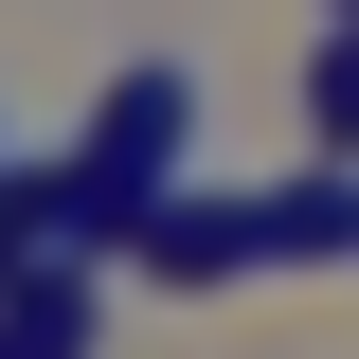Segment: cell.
<instances>
[{"mask_svg": "<svg viewBox=\"0 0 359 359\" xmlns=\"http://www.w3.org/2000/svg\"><path fill=\"white\" fill-rule=\"evenodd\" d=\"M252 216H269V269H306V252H359V162H306V180H269Z\"/></svg>", "mask_w": 359, "mask_h": 359, "instance_id": "obj_3", "label": "cell"}, {"mask_svg": "<svg viewBox=\"0 0 359 359\" xmlns=\"http://www.w3.org/2000/svg\"><path fill=\"white\" fill-rule=\"evenodd\" d=\"M341 18H359V0H341Z\"/></svg>", "mask_w": 359, "mask_h": 359, "instance_id": "obj_6", "label": "cell"}, {"mask_svg": "<svg viewBox=\"0 0 359 359\" xmlns=\"http://www.w3.org/2000/svg\"><path fill=\"white\" fill-rule=\"evenodd\" d=\"M126 269H162V287H233V269H269V216H252V198H162V216L126 233Z\"/></svg>", "mask_w": 359, "mask_h": 359, "instance_id": "obj_2", "label": "cell"}, {"mask_svg": "<svg viewBox=\"0 0 359 359\" xmlns=\"http://www.w3.org/2000/svg\"><path fill=\"white\" fill-rule=\"evenodd\" d=\"M0 180H18V162H0Z\"/></svg>", "mask_w": 359, "mask_h": 359, "instance_id": "obj_5", "label": "cell"}, {"mask_svg": "<svg viewBox=\"0 0 359 359\" xmlns=\"http://www.w3.org/2000/svg\"><path fill=\"white\" fill-rule=\"evenodd\" d=\"M0 359H90V269L18 287V306H0Z\"/></svg>", "mask_w": 359, "mask_h": 359, "instance_id": "obj_4", "label": "cell"}, {"mask_svg": "<svg viewBox=\"0 0 359 359\" xmlns=\"http://www.w3.org/2000/svg\"><path fill=\"white\" fill-rule=\"evenodd\" d=\"M72 162L108 180V198H126V233H144V216L180 198V162H198V72H180V54H144V72H108V126H90Z\"/></svg>", "mask_w": 359, "mask_h": 359, "instance_id": "obj_1", "label": "cell"}]
</instances>
